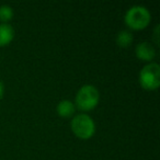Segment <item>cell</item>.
<instances>
[{
  "mask_svg": "<svg viewBox=\"0 0 160 160\" xmlns=\"http://www.w3.org/2000/svg\"><path fill=\"white\" fill-rule=\"evenodd\" d=\"M100 102V92L94 86L83 85L80 87L75 97L76 109L82 112H89L96 109Z\"/></svg>",
  "mask_w": 160,
  "mask_h": 160,
  "instance_id": "6da1fadb",
  "label": "cell"
},
{
  "mask_svg": "<svg viewBox=\"0 0 160 160\" xmlns=\"http://www.w3.org/2000/svg\"><path fill=\"white\" fill-rule=\"evenodd\" d=\"M151 21L150 11L146 7L136 5L127 9L124 16V22L129 30L142 31L149 25Z\"/></svg>",
  "mask_w": 160,
  "mask_h": 160,
  "instance_id": "7a4b0ae2",
  "label": "cell"
},
{
  "mask_svg": "<svg viewBox=\"0 0 160 160\" xmlns=\"http://www.w3.org/2000/svg\"><path fill=\"white\" fill-rule=\"evenodd\" d=\"M71 132L79 139H90L96 133V123L93 118L86 113L75 114L70 122Z\"/></svg>",
  "mask_w": 160,
  "mask_h": 160,
  "instance_id": "3957f363",
  "label": "cell"
},
{
  "mask_svg": "<svg viewBox=\"0 0 160 160\" xmlns=\"http://www.w3.org/2000/svg\"><path fill=\"white\" fill-rule=\"evenodd\" d=\"M138 81L147 91H155L160 86V66L157 62H148L139 71Z\"/></svg>",
  "mask_w": 160,
  "mask_h": 160,
  "instance_id": "277c9868",
  "label": "cell"
},
{
  "mask_svg": "<svg viewBox=\"0 0 160 160\" xmlns=\"http://www.w3.org/2000/svg\"><path fill=\"white\" fill-rule=\"evenodd\" d=\"M135 55L142 62H152L156 57V49L149 42H140L135 47Z\"/></svg>",
  "mask_w": 160,
  "mask_h": 160,
  "instance_id": "5b68a950",
  "label": "cell"
},
{
  "mask_svg": "<svg viewBox=\"0 0 160 160\" xmlns=\"http://www.w3.org/2000/svg\"><path fill=\"white\" fill-rule=\"evenodd\" d=\"M56 112L62 118H72L76 112L75 103L72 101L68 100V99H64V100L59 101L58 104L56 105Z\"/></svg>",
  "mask_w": 160,
  "mask_h": 160,
  "instance_id": "8992f818",
  "label": "cell"
},
{
  "mask_svg": "<svg viewBox=\"0 0 160 160\" xmlns=\"http://www.w3.org/2000/svg\"><path fill=\"white\" fill-rule=\"evenodd\" d=\"M14 29L9 23H0V47L9 45L14 38Z\"/></svg>",
  "mask_w": 160,
  "mask_h": 160,
  "instance_id": "52a82bcc",
  "label": "cell"
},
{
  "mask_svg": "<svg viewBox=\"0 0 160 160\" xmlns=\"http://www.w3.org/2000/svg\"><path fill=\"white\" fill-rule=\"evenodd\" d=\"M134 41V36L133 33H132L129 30H122L120 31L118 34H116V38H115V42L116 45L122 48H127L132 45Z\"/></svg>",
  "mask_w": 160,
  "mask_h": 160,
  "instance_id": "ba28073f",
  "label": "cell"
},
{
  "mask_svg": "<svg viewBox=\"0 0 160 160\" xmlns=\"http://www.w3.org/2000/svg\"><path fill=\"white\" fill-rule=\"evenodd\" d=\"M14 12L9 5L0 6V23H9L13 19Z\"/></svg>",
  "mask_w": 160,
  "mask_h": 160,
  "instance_id": "9c48e42d",
  "label": "cell"
},
{
  "mask_svg": "<svg viewBox=\"0 0 160 160\" xmlns=\"http://www.w3.org/2000/svg\"><path fill=\"white\" fill-rule=\"evenodd\" d=\"M153 41L156 44H159V25H156L155 29V36H153Z\"/></svg>",
  "mask_w": 160,
  "mask_h": 160,
  "instance_id": "30bf717a",
  "label": "cell"
},
{
  "mask_svg": "<svg viewBox=\"0 0 160 160\" xmlns=\"http://www.w3.org/2000/svg\"><path fill=\"white\" fill-rule=\"evenodd\" d=\"M3 96H5V83L0 80V100H2Z\"/></svg>",
  "mask_w": 160,
  "mask_h": 160,
  "instance_id": "8fae6325",
  "label": "cell"
}]
</instances>
